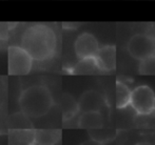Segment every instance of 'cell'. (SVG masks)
Wrapping results in <instances>:
<instances>
[{
    "label": "cell",
    "instance_id": "cell-1",
    "mask_svg": "<svg viewBox=\"0 0 155 145\" xmlns=\"http://www.w3.org/2000/svg\"><path fill=\"white\" fill-rule=\"evenodd\" d=\"M57 45L56 34L51 27L33 24L25 29L21 36L20 46L36 61H47L54 56Z\"/></svg>",
    "mask_w": 155,
    "mask_h": 145
},
{
    "label": "cell",
    "instance_id": "cell-2",
    "mask_svg": "<svg viewBox=\"0 0 155 145\" xmlns=\"http://www.w3.org/2000/svg\"><path fill=\"white\" fill-rule=\"evenodd\" d=\"M18 103L23 115L29 118L38 119L51 110L54 99L47 86L35 84L21 92Z\"/></svg>",
    "mask_w": 155,
    "mask_h": 145
},
{
    "label": "cell",
    "instance_id": "cell-3",
    "mask_svg": "<svg viewBox=\"0 0 155 145\" xmlns=\"http://www.w3.org/2000/svg\"><path fill=\"white\" fill-rule=\"evenodd\" d=\"M127 52L133 59L141 61L155 54V38L149 34H135L127 43Z\"/></svg>",
    "mask_w": 155,
    "mask_h": 145
},
{
    "label": "cell",
    "instance_id": "cell-4",
    "mask_svg": "<svg viewBox=\"0 0 155 145\" xmlns=\"http://www.w3.org/2000/svg\"><path fill=\"white\" fill-rule=\"evenodd\" d=\"M130 105L137 115H150L155 110V93L147 84L138 85L132 90Z\"/></svg>",
    "mask_w": 155,
    "mask_h": 145
},
{
    "label": "cell",
    "instance_id": "cell-5",
    "mask_svg": "<svg viewBox=\"0 0 155 145\" xmlns=\"http://www.w3.org/2000/svg\"><path fill=\"white\" fill-rule=\"evenodd\" d=\"M8 74L15 76L28 75L32 70V56L20 45H12L8 47Z\"/></svg>",
    "mask_w": 155,
    "mask_h": 145
},
{
    "label": "cell",
    "instance_id": "cell-6",
    "mask_svg": "<svg viewBox=\"0 0 155 145\" xmlns=\"http://www.w3.org/2000/svg\"><path fill=\"white\" fill-rule=\"evenodd\" d=\"M99 42L91 33L84 32L76 38L74 42V51L79 60L95 58L99 51Z\"/></svg>",
    "mask_w": 155,
    "mask_h": 145
},
{
    "label": "cell",
    "instance_id": "cell-7",
    "mask_svg": "<svg viewBox=\"0 0 155 145\" xmlns=\"http://www.w3.org/2000/svg\"><path fill=\"white\" fill-rule=\"evenodd\" d=\"M79 110L81 112H101L107 106V101L97 90H87L80 96L78 100Z\"/></svg>",
    "mask_w": 155,
    "mask_h": 145
},
{
    "label": "cell",
    "instance_id": "cell-8",
    "mask_svg": "<svg viewBox=\"0 0 155 145\" xmlns=\"http://www.w3.org/2000/svg\"><path fill=\"white\" fill-rule=\"evenodd\" d=\"M100 72H112L116 68V47L115 45H104L100 47L94 58Z\"/></svg>",
    "mask_w": 155,
    "mask_h": 145
},
{
    "label": "cell",
    "instance_id": "cell-9",
    "mask_svg": "<svg viewBox=\"0 0 155 145\" xmlns=\"http://www.w3.org/2000/svg\"><path fill=\"white\" fill-rule=\"evenodd\" d=\"M78 126L84 129H96L104 127V117L100 112H81L78 119Z\"/></svg>",
    "mask_w": 155,
    "mask_h": 145
},
{
    "label": "cell",
    "instance_id": "cell-10",
    "mask_svg": "<svg viewBox=\"0 0 155 145\" xmlns=\"http://www.w3.org/2000/svg\"><path fill=\"white\" fill-rule=\"evenodd\" d=\"M61 110H62V118L64 121L71 120L72 118L79 112V105L78 101H76L70 94H63L61 97Z\"/></svg>",
    "mask_w": 155,
    "mask_h": 145
},
{
    "label": "cell",
    "instance_id": "cell-11",
    "mask_svg": "<svg viewBox=\"0 0 155 145\" xmlns=\"http://www.w3.org/2000/svg\"><path fill=\"white\" fill-rule=\"evenodd\" d=\"M132 90L126 83L121 81L116 82V107L124 109L130 105Z\"/></svg>",
    "mask_w": 155,
    "mask_h": 145
},
{
    "label": "cell",
    "instance_id": "cell-12",
    "mask_svg": "<svg viewBox=\"0 0 155 145\" xmlns=\"http://www.w3.org/2000/svg\"><path fill=\"white\" fill-rule=\"evenodd\" d=\"M59 131H36L35 143L38 145H55L60 139Z\"/></svg>",
    "mask_w": 155,
    "mask_h": 145
},
{
    "label": "cell",
    "instance_id": "cell-13",
    "mask_svg": "<svg viewBox=\"0 0 155 145\" xmlns=\"http://www.w3.org/2000/svg\"><path fill=\"white\" fill-rule=\"evenodd\" d=\"M97 72H100L96 65L95 59H82L77 62L76 65L72 68L71 73L75 75H92Z\"/></svg>",
    "mask_w": 155,
    "mask_h": 145
},
{
    "label": "cell",
    "instance_id": "cell-14",
    "mask_svg": "<svg viewBox=\"0 0 155 145\" xmlns=\"http://www.w3.org/2000/svg\"><path fill=\"white\" fill-rule=\"evenodd\" d=\"M89 134H90L91 139L95 140V141H98L100 143H107V142L112 141L115 138V133L110 129L107 128H96V129H90L89 131Z\"/></svg>",
    "mask_w": 155,
    "mask_h": 145
},
{
    "label": "cell",
    "instance_id": "cell-15",
    "mask_svg": "<svg viewBox=\"0 0 155 145\" xmlns=\"http://www.w3.org/2000/svg\"><path fill=\"white\" fill-rule=\"evenodd\" d=\"M29 131H16V135L11 136L10 145H32L35 143V131L33 135H27Z\"/></svg>",
    "mask_w": 155,
    "mask_h": 145
},
{
    "label": "cell",
    "instance_id": "cell-16",
    "mask_svg": "<svg viewBox=\"0 0 155 145\" xmlns=\"http://www.w3.org/2000/svg\"><path fill=\"white\" fill-rule=\"evenodd\" d=\"M138 73L140 75L155 76V54L139 61Z\"/></svg>",
    "mask_w": 155,
    "mask_h": 145
},
{
    "label": "cell",
    "instance_id": "cell-17",
    "mask_svg": "<svg viewBox=\"0 0 155 145\" xmlns=\"http://www.w3.org/2000/svg\"><path fill=\"white\" fill-rule=\"evenodd\" d=\"M80 145H104V144L100 143V142H98V141H95V140H93V139H90V140H88V141H84V143H81Z\"/></svg>",
    "mask_w": 155,
    "mask_h": 145
},
{
    "label": "cell",
    "instance_id": "cell-18",
    "mask_svg": "<svg viewBox=\"0 0 155 145\" xmlns=\"http://www.w3.org/2000/svg\"><path fill=\"white\" fill-rule=\"evenodd\" d=\"M135 145H152V144H150L149 142H139V143H137Z\"/></svg>",
    "mask_w": 155,
    "mask_h": 145
},
{
    "label": "cell",
    "instance_id": "cell-19",
    "mask_svg": "<svg viewBox=\"0 0 155 145\" xmlns=\"http://www.w3.org/2000/svg\"><path fill=\"white\" fill-rule=\"evenodd\" d=\"M32 145H38V144H36V143H33Z\"/></svg>",
    "mask_w": 155,
    "mask_h": 145
}]
</instances>
